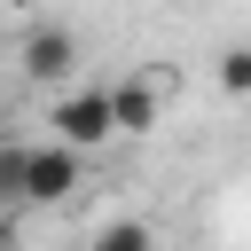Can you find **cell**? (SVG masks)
I'll list each match as a JSON object with an SVG mask.
<instances>
[{"instance_id": "5b68a950", "label": "cell", "mask_w": 251, "mask_h": 251, "mask_svg": "<svg viewBox=\"0 0 251 251\" xmlns=\"http://www.w3.org/2000/svg\"><path fill=\"white\" fill-rule=\"evenodd\" d=\"M212 78H220V94H235V102H251V47L235 39V47H220V63H212Z\"/></svg>"}, {"instance_id": "8992f818", "label": "cell", "mask_w": 251, "mask_h": 251, "mask_svg": "<svg viewBox=\"0 0 251 251\" xmlns=\"http://www.w3.org/2000/svg\"><path fill=\"white\" fill-rule=\"evenodd\" d=\"M94 251H157V227H149V220H110V227L94 235Z\"/></svg>"}, {"instance_id": "6da1fadb", "label": "cell", "mask_w": 251, "mask_h": 251, "mask_svg": "<svg viewBox=\"0 0 251 251\" xmlns=\"http://www.w3.org/2000/svg\"><path fill=\"white\" fill-rule=\"evenodd\" d=\"M47 126H55V141H71L78 157H94V149L118 133V118H110V86H63L55 110H47Z\"/></svg>"}, {"instance_id": "ba28073f", "label": "cell", "mask_w": 251, "mask_h": 251, "mask_svg": "<svg viewBox=\"0 0 251 251\" xmlns=\"http://www.w3.org/2000/svg\"><path fill=\"white\" fill-rule=\"evenodd\" d=\"M0 24H8V0H0Z\"/></svg>"}, {"instance_id": "7a4b0ae2", "label": "cell", "mask_w": 251, "mask_h": 251, "mask_svg": "<svg viewBox=\"0 0 251 251\" xmlns=\"http://www.w3.org/2000/svg\"><path fill=\"white\" fill-rule=\"evenodd\" d=\"M16 71H24L31 86L63 94V86H71V71H78V31H71V24H39V31H24Z\"/></svg>"}, {"instance_id": "277c9868", "label": "cell", "mask_w": 251, "mask_h": 251, "mask_svg": "<svg viewBox=\"0 0 251 251\" xmlns=\"http://www.w3.org/2000/svg\"><path fill=\"white\" fill-rule=\"evenodd\" d=\"M110 118H118V133H126V141H141V133H157V118H165V102H157V78H141V71H126V78L110 86Z\"/></svg>"}, {"instance_id": "3957f363", "label": "cell", "mask_w": 251, "mask_h": 251, "mask_svg": "<svg viewBox=\"0 0 251 251\" xmlns=\"http://www.w3.org/2000/svg\"><path fill=\"white\" fill-rule=\"evenodd\" d=\"M78 173H86V157L71 149V141H31V157H24V204H71L78 196Z\"/></svg>"}, {"instance_id": "52a82bcc", "label": "cell", "mask_w": 251, "mask_h": 251, "mask_svg": "<svg viewBox=\"0 0 251 251\" xmlns=\"http://www.w3.org/2000/svg\"><path fill=\"white\" fill-rule=\"evenodd\" d=\"M24 157H31V141H0V196L8 204H24Z\"/></svg>"}]
</instances>
